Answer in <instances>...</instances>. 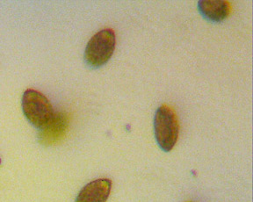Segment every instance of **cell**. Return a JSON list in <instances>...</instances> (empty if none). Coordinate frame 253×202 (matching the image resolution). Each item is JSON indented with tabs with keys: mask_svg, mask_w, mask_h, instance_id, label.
Returning a JSON list of instances; mask_svg holds the SVG:
<instances>
[{
	"mask_svg": "<svg viewBox=\"0 0 253 202\" xmlns=\"http://www.w3.org/2000/svg\"><path fill=\"white\" fill-rule=\"evenodd\" d=\"M154 134L158 144L165 152H170L178 142L179 122L173 108L164 104L154 117Z\"/></svg>",
	"mask_w": 253,
	"mask_h": 202,
	"instance_id": "cell-1",
	"label": "cell"
},
{
	"mask_svg": "<svg viewBox=\"0 0 253 202\" xmlns=\"http://www.w3.org/2000/svg\"><path fill=\"white\" fill-rule=\"evenodd\" d=\"M21 106L28 121L40 129L45 127L55 115L54 108L47 97L33 89L24 92Z\"/></svg>",
	"mask_w": 253,
	"mask_h": 202,
	"instance_id": "cell-2",
	"label": "cell"
},
{
	"mask_svg": "<svg viewBox=\"0 0 253 202\" xmlns=\"http://www.w3.org/2000/svg\"><path fill=\"white\" fill-rule=\"evenodd\" d=\"M116 37L113 29L107 28L95 34L88 41L84 50V60L92 68H100L114 55Z\"/></svg>",
	"mask_w": 253,
	"mask_h": 202,
	"instance_id": "cell-3",
	"label": "cell"
},
{
	"mask_svg": "<svg viewBox=\"0 0 253 202\" xmlns=\"http://www.w3.org/2000/svg\"><path fill=\"white\" fill-rule=\"evenodd\" d=\"M70 121L67 113H55L50 121L41 129L40 143L45 146H53L63 141L70 128Z\"/></svg>",
	"mask_w": 253,
	"mask_h": 202,
	"instance_id": "cell-4",
	"label": "cell"
},
{
	"mask_svg": "<svg viewBox=\"0 0 253 202\" xmlns=\"http://www.w3.org/2000/svg\"><path fill=\"white\" fill-rule=\"evenodd\" d=\"M112 189V180L99 178L88 183L79 192L75 202H107Z\"/></svg>",
	"mask_w": 253,
	"mask_h": 202,
	"instance_id": "cell-5",
	"label": "cell"
},
{
	"mask_svg": "<svg viewBox=\"0 0 253 202\" xmlns=\"http://www.w3.org/2000/svg\"><path fill=\"white\" fill-rule=\"evenodd\" d=\"M198 9L206 20L217 23L230 15L231 4L228 0H200Z\"/></svg>",
	"mask_w": 253,
	"mask_h": 202,
	"instance_id": "cell-6",
	"label": "cell"
},
{
	"mask_svg": "<svg viewBox=\"0 0 253 202\" xmlns=\"http://www.w3.org/2000/svg\"><path fill=\"white\" fill-rule=\"evenodd\" d=\"M0 163H1V159H0Z\"/></svg>",
	"mask_w": 253,
	"mask_h": 202,
	"instance_id": "cell-7",
	"label": "cell"
},
{
	"mask_svg": "<svg viewBox=\"0 0 253 202\" xmlns=\"http://www.w3.org/2000/svg\"></svg>",
	"mask_w": 253,
	"mask_h": 202,
	"instance_id": "cell-8",
	"label": "cell"
}]
</instances>
